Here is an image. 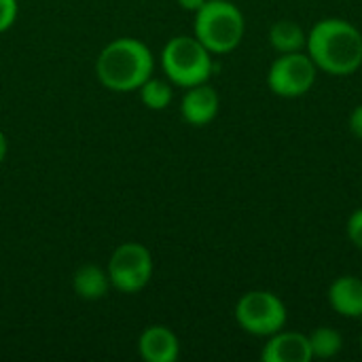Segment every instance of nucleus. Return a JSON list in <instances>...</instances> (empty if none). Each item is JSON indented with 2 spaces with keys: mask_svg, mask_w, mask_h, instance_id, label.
I'll use <instances>...</instances> for the list:
<instances>
[{
  "mask_svg": "<svg viewBox=\"0 0 362 362\" xmlns=\"http://www.w3.org/2000/svg\"><path fill=\"white\" fill-rule=\"evenodd\" d=\"M305 53L318 70L350 76L362 66V32L341 17H327L308 32Z\"/></svg>",
  "mask_w": 362,
  "mask_h": 362,
  "instance_id": "1",
  "label": "nucleus"
},
{
  "mask_svg": "<svg viewBox=\"0 0 362 362\" xmlns=\"http://www.w3.org/2000/svg\"><path fill=\"white\" fill-rule=\"evenodd\" d=\"M155 57L146 42L123 36L110 40L95 59L98 81L117 93H129L153 76Z\"/></svg>",
  "mask_w": 362,
  "mask_h": 362,
  "instance_id": "2",
  "label": "nucleus"
},
{
  "mask_svg": "<svg viewBox=\"0 0 362 362\" xmlns=\"http://www.w3.org/2000/svg\"><path fill=\"white\" fill-rule=\"evenodd\" d=\"M193 30V36L212 55H223L240 47L246 32V21L233 0H208L195 13Z\"/></svg>",
  "mask_w": 362,
  "mask_h": 362,
  "instance_id": "3",
  "label": "nucleus"
},
{
  "mask_svg": "<svg viewBox=\"0 0 362 362\" xmlns=\"http://www.w3.org/2000/svg\"><path fill=\"white\" fill-rule=\"evenodd\" d=\"M161 68L178 87H195L208 83L212 74V53L195 36H174L161 51Z\"/></svg>",
  "mask_w": 362,
  "mask_h": 362,
  "instance_id": "4",
  "label": "nucleus"
},
{
  "mask_svg": "<svg viewBox=\"0 0 362 362\" xmlns=\"http://www.w3.org/2000/svg\"><path fill=\"white\" fill-rule=\"evenodd\" d=\"M235 320L240 329L252 337H272L286 327L288 312L276 293L248 291L235 303Z\"/></svg>",
  "mask_w": 362,
  "mask_h": 362,
  "instance_id": "5",
  "label": "nucleus"
},
{
  "mask_svg": "<svg viewBox=\"0 0 362 362\" xmlns=\"http://www.w3.org/2000/svg\"><path fill=\"white\" fill-rule=\"evenodd\" d=\"M153 269L155 263L151 250L138 242H125L115 248L106 267L112 288L125 295H134L146 288L153 278Z\"/></svg>",
  "mask_w": 362,
  "mask_h": 362,
  "instance_id": "6",
  "label": "nucleus"
},
{
  "mask_svg": "<svg viewBox=\"0 0 362 362\" xmlns=\"http://www.w3.org/2000/svg\"><path fill=\"white\" fill-rule=\"evenodd\" d=\"M318 68L312 57L303 51L297 53H278L267 72L269 89L280 98H301L316 83Z\"/></svg>",
  "mask_w": 362,
  "mask_h": 362,
  "instance_id": "7",
  "label": "nucleus"
},
{
  "mask_svg": "<svg viewBox=\"0 0 362 362\" xmlns=\"http://www.w3.org/2000/svg\"><path fill=\"white\" fill-rule=\"evenodd\" d=\"M218 108H221V98L216 89L210 87L208 83L189 87L180 102V115L193 127H204L212 123L218 115Z\"/></svg>",
  "mask_w": 362,
  "mask_h": 362,
  "instance_id": "8",
  "label": "nucleus"
},
{
  "mask_svg": "<svg viewBox=\"0 0 362 362\" xmlns=\"http://www.w3.org/2000/svg\"><path fill=\"white\" fill-rule=\"evenodd\" d=\"M312 358L308 335L284 329L267 337V344L261 352L263 362H310Z\"/></svg>",
  "mask_w": 362,
  "mask_h": 362,
  "instance_id": "9",
  "label": "nucleus"
},
{
  "mask_svg": "<svg viewBox=\"0 0 362 362\" xmlns=\"http://www.w3.org/2000/svg\"><path fill=\"white\" fill-rule=\"evenodd\" d=\"M138 352L146 362H176L180 356V341L172 329L153 325L142 331Z\"/></svg>",
  "mask_w": 362,
  "mask_h": 362,
  "instance_id": "10",
  "label": "nucleus"
},
{
  "mask_svg": "<svg viewBox=\"0 0 362 362\" xmlns=\"http://www.w3.org/2000/svg\"><path fill=\"white\" fill-rule=\"evenodd\" d=\"M329 303L344 318H362V280L358 276H339L329 286Z\"/></svg>",
  "mask_w": 362,
  "mask_h": 362,
  "instance_id": "11",
  "label": "nucleus"
},
{
  "mask_svg": "<svg viewBox=\"0 0 362 362\" xmlns=\"http://www.w3.org/2000/svg\"><path fill=\"white\" fill-rule=\"evenodd\" d=\"M72 288L76 293L78 299L83 301H100L108 295V291L112 288L108 272L102 269L100 265L87 263L81 265L74 276H72Z\"/></svg>",
  "mask_w": 362,
  "mask_h": 362,
  "instance_id": "12",
  "label": "nucleus"
},
{
  "mask_svg": "<svg viewBox=\"0 0 362 362\" xmlns=\"http://www.w3.org/2000/svg\"><path fill=\"white\" fill-rule=\"evenodd\" d=\"M308 42V34L297 21L280 19L269 28V45L276 53H297L303 51Z\"/></svg>",
  "mask_w": 362,
  "mask_h": 362,
  "instance_id": "13",
  "label": "nucleus"
},
{
  "mask_svg": "<svg viewBox=\"0 0 362 362\" xmlns=\"http://www.w3.org/2000/svg\"><path fill=\"white\" fill-rule=\"evenodd\" d=\"M310 348H312V356L314 358H335L341 348H344V337L339 331L331 329V327H318L314 329L310 335Z\"/></svg>",
  "mask_w": 362,
  "mask_h": 362,
  "instance_id": "14",
  "label": "nucleus"
},
{
  "mask_svg": "<svg viewBox=\"0 0 362 362\" xmlns=\"http://www.w3.org/2000/svg\"><path fill=\"white\" fill-rule=\"evenodd\" d=\"M140 100L146 108L151 110H163L170 106L172 102V85L163 78H146L142 85H140Z\"/></svg>",
  "mask_w": 362,
  "mask_h": 362,
  "instance_id": "15",
  "label": "nucleus"
},
{
  "mask_svg": "<svg viewBox=\"0 0 362 362\" xmlns=\"http://www.w3.org/2000/svg\"><path fill=\"white\" fill-rule=\"evenodd\" d=\"M346 233H348V240L362 250V208H356L350 218H348V225H346Z\"/></svg>",
  "mask_w": 362,
  "mask_h": 362,
  "instance_id": "16",
  "label": "nucleus"
},
{
  "mask_svg": "<svg viewBox=\"0 0 362 362\" xmlns=\"http://www.w3.org/2000/svg\"><path fill=\"white\" fill-rule=\"evenodd\" d=\"M19 13L17 0H0V34L11 30Z\"/></svg>",
  "mask_w": 362,
  "mask_h": 362,
  "instance_id": "17",
  "label": "nucleus"
},
{
  "mask_svg": "<svg viewBox=\"0 0 362 362\" xmlns=\"http://www.w3.org/2000/svg\"><path fill=\"white\" fill-rule=\"evenodd\" d=\"M348 127H350V132L362 140V104H358L354 110H352V115H350V119H348Z\"/></svg>",
  "mask_w": 362,
  "mask_h": 362,
  "instance_id": "18",
  "label": "nucleus"
},
{
  "mask_svg": "<svg viewBox=\"0 0 362 362\" xmlns=\"http://www.w3.org/2000/svg\"><path fill=\"white\" fill-rule=\"evenodd\" d=\"M206 2H208V0H178L180 8H185V11H189V13H197Z\"/></svg>",
  "mask_w": 362,
  "mask_h": 362,
  "instance_id": "19",
  "label": "nucleus"
},
{
  "mask_svg": "<svg viewBox=\"0 0 362 362\" xmlns=\"http://www.w3.org/2000/svg\"><path fill=\"white\" fill-rule=\"evenodd\" d=\"M6 151H8V142H6V136L0 132V163H2L4 157H6Z\"/></svg>",
  "mask_w": 362,
  "mask_h": 362,
  "instance_id": "20",
  "label": "nucleus"
},
{
  "mask_svg": "<svg viewBox=\"0 0 362 362\" xmlns=\"http://www.w3.org/2000/svg\"><path fill=\"white\" fill-rule=\"evenodd\" d=\"M361 346H362V339H361Z\"/></svg>",
  "mask_w": 362,
  "mask_h": 362,
  "instance_id": "21",
  "label": "nucleus"
}]
</instances>
